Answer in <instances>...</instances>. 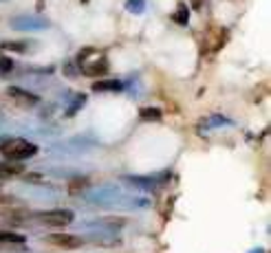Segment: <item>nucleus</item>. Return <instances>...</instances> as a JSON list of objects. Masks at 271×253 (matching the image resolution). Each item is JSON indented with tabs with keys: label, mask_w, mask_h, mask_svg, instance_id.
<instances>
[{
	"label": "nucleus",
	"mask_w": 271,
	"mask_h": 253,
	"mask_svg": "<svg viewBox=\"0 0 271 253\" xmlns=\"http://www.w3.org/2000/svg\"><path fill=\"white\" fill-rule=\"evenodd\" d=\"M168 178H170V174H163V176H123V181L130 183L133 187H139V189H145V192H152L161 187Z\"/></svg>",
	"instance_id": "nucleus-5"
},
{
	"label": "nucleus",
	"mask_w": 271,
	"mask_h": 253,
	"mask_svg": "<svg viewBox=\"0 0 271 253\" xmlns=\"http://www.w3.org/2000/svg\"><path fill=\"white\" fill-rule=\"evenodd\" d=\"M95 53H97V51L93 47H86V49L79 51V55H77L79 71H82V75H86V77H101L108 73V69H111L106 62V57L95 55Z\"/></svg>",
	"instance_id": "nucleus-2"
},
{
	"label": "nucleus",
	"mask_w": 271,
	"mask_h": 253,
	"mask_svg": "<svg viewBox=\"0 0 271 253\" xmlns=\"http://www.w3.org/2000/svg\"><path fill=\"white\" fill-rule=\"evenodd\" d=\"M254 253H262V251H260V249H258V251H254Z\"/></svg>",
	"instance_id": "nucleus-19"
},
{
	"label": "nucleus",
	"mask_w": 271,
	"mask_h": 253,
	"mask_svg": "<svg viewBox=\"0 0 271 253\" xmlns=\"http://www.w3.org/2000/svg\"><path fill=\"white\" fill-rule=\"evenodd\" d=\"M5 51H13V53H25V51L29 49L27 42H5L3 44Z\"/></svg>",
	"instance_id": "nucleus-15"
},
{
	"label": "nucleus",
	"mask_w": 271,
	"mask_h": 253,
	"mask_svg": "<svg viewBox=\"0 0 271 253\" xmlns=\"http://www.w3.org/2000/svg\"><path fill=\"white\" fill-rule=\"evenodd\" d=\"M84 103H86V95H75V99H73V106L67 108V117H73L79 108H84Z\"/></svg>",
	"instance_id": "nucleus-13"
},
{
	"label": "nucleus",
	"mask_w": 271,
	"mask_h": 253,
	"mask_svg": "<svg viewBox=\"0 0 271 253\" xmlns=\"http://www.w3.org/2000/svg\"><path fill=\"white\" fill-rule=\"evenodd\" d=\"M82 3H86V0H82Z\"/></svg>",
	"instance_id": "nucleus-21"
},
{
	"label": "nucleus",
	"mask_w": 271,
	"mask_h": 253,
	"mask_svg": "<svg viewBox=\"0 0 271 253\" xmlns=\"http://www.w3.org/2000/svg\"><path fill=\"white\" fill-rule=\"evenodd\" d=\"M223 123H230L225 117H210V121H205V128H212V125H223Z\"/></svg>",
	"instance_id": "nucleus-18"
},
{
	"label": "nucleus",
	"mask_w": 271,
	"mask_h": 253,
	"mask_svg": "<svg viewBox=\"0 0 271 253\" xmlns=\"http://www.w3.org/2000/svg\"><path fill=\"white\" fill-rule=\"evenodd\" d=\"M139 117L143 119V121H161V117H163V113H161L159 108H152V106H145L139 110Z\"/></svg>",
	"instance_id": "nucleus-11"
},
{
	"label": "nucleus",
	"mask_w": 271,
	"mask_h": 253,
	"mask_svg": "<svg viewBox=\"0 0 271 253\" xmlns=\"http://www.w3.org/2000/svg\"><path fill=\"white\" fill-rule=\"evenodd\" d=\"M9 27L13 31H42L49 27V20L38 13H20V16L9 20Z\"/></svg>",
	"instance_id": "nucleus-4"
},
{
	"label": "nucleus",
	"mask_w": 271,
	"mask_h": 253,
	"mask_svg": "<svg viewBox=\"0 0 271 253\" xmlns=\"http://www.w3.org/2000/svg\"><path fill=\"white\" fill-rule=\"evenodd\" d=\"M16 69L11 57H0V75H9V73Z\"/></svg>",
	"instance_id": "nucleus-16"
},
{
	"label": "nucleus",
	"mask_w": 271,
	"mask_h": 253,
	"mask_svg": "<svg viewBox=\"0 0 271 253\" xmlns=\"http://www.w3.org/2000/svg\"><path fill=\"white\" fill-rule=\"evenodd\" d=\"M187 18H190V11L185 5H181L177 9V16H174V22H179V25H187Z\"/></svg>",
	"instance_id": "nucleus-17"
},
{
	"label": "nucleus",
	"mask_w": 271,
	"mask_h": 253,
	"mask_svg": "<svg viewBox=\"0 0 271 253\" xmlns=\"http://www.w3.org/2000/svg\"><path fill=\"white\" fill-rule=\"evenodd\" d=\"M126 9L130 13H143L145 11V0H126Z\"/></svg>",
	"instance_id": "nucleus-14"
},
{
	"label": "nucleus",
	"mask_w": 271,
	"mask_h": 253,
	"mask_svg": "<svg viewBox=\"0 0 271 253\" xmlns=\"http://www.w3.org/2000/svg\"><path fill=\"white\" fill-rule=\"evenodd\" d=\"M25 167L20 165V163H13V161H3L0 163V181H5V178H13L18 174H23Z\"/></svg>",
	"instance_id": "nucleus-9"
},
{
	"label": "nucleus",
	"mask_w": 271,
	"mask_h": 253,
	"mask_svg": "<svg viewBox=\"0 0 271 253\" xmlns=\"http://www.w3.org/2000/svg\"><path fill=\"white\" fill-rule=\"evenodd\" d=\"M0 154L5 156L7 161H13V163H20V161H27V159H33L38 154V145L27 141L23 137H7L3 135L0 137Z\"/></svg>",
	"instance_id": "nucleus-1"
},
{
	"label": "nucleus",
	"mask_w": 271,
	"mask_h": 253,
	"mask_svg": "<svg viewBox=\"0 0 271 253\" xmlns=\"http://www.w3.org/2000/svg\"><path fill=\"white\" fill-rule=\"evenodd\" d=\"M47 242L55 244V247H64V249H79L84 244V238L73 236V234H51L47 236Z\"/></svg>",
	"instance_id": "nucleus-7"
},
{
	"label": "nucleus",
	"mask_w": 271,
	"mask_h": 253,
	"mask_svg": "<svg viewBox=\"0 0 271 253\" xmlns=\"http://www.w3.org/2000/svg\"><path fill=\"white\" fill-rule=\"evenodd\" d=\"M29 218H33L35 222L45 227H67L75 220V214L71 209H49V212H35Z\"/></svg>",
	"instance_id": "nucleus-3"
},
{
	"label": "nucleus",
	"mask_w": 271,
	"mask_h": 253,
	"mask_svg": "<svg viewBox=\"0 0 271 253\" xmlns=\"http://www.w3.org/2000/svg\"><path fill=\"white\" fill-rule=\"evenodd\" d=\"M86 187H89V178H86V176H75V178H71V181H69V194L71 196L84 192Z\"/></svg>",
	"instance_id": "nucleus-10"
},
{
	"label": "nucleus",
	"mask_w": 271,
	"mask_h": 253,
	"mask_svg": "<svg viewBox=\"0 0 271 253\" xmlns=\"http://www.w3.org/2000/svg\"><path fill=\"white\" fill-rule=\"evenodd\" d=\"M0 3H7V0H0Z\"/></svg>",
	"instance_id": "nucleus-20"
},
{
	"label": "nucleus",
	"mask_w": 271,
	"mask_h": 253,
	"mask_svg": "<svg viewBox=\"0 0 271 253\" xmlns=\"http://www.w3.org/2000/svg\"><path fill=\"white\" fill-rule=\"evenodd\" d=\"M25 236L16 231H0V244H23Z\"/></svg>",
	"instance_id": "nucleus-12"
},
{
	"label": "nucleus",
	"mask_w": 271,
	"mask_h": 253,
	"mask_svg": "<svg viewBox=\"0 0 271 253\" xmlns=\"http://www.w3.org/2000/svg\"><path fill=\"white\" fill-rule=\"evenodd\" d=\"M91 88L95 93H119L126 86H123V81H119V79H104V81H95Z\"/></svg>",
	"instance_id": "nucleus-8"
},
{
	"label": "nucleus",
	"mask_w": 271,
	"mask_h": 253,
	"mask_svg": "<svg viewBox=\"0 0 271 253\" xmlns=\"http://www.w3.org/2000/svg\"><path fill=\"white\" fill-rule=\"evenodd\" d=\"M7 95L16 101V103H20V106H27V108H35L40 103V97L35 93H31V91H27V88H23V86H9L7 88Z\"/></svg>",
	"instance_id": "nucleus-6"
}]
</instances>
